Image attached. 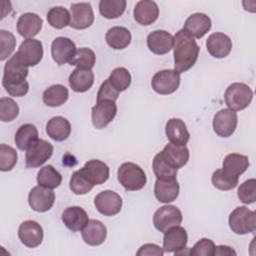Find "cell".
I'll return each mask as SVG.
<instances>
[{
  "mask_svg": "<svg viewBox=\"0 0 256 256\" xmlns=\"http://www.w3.org/2000/svg\"><path fill=\"white\" fill-rule=\"evenodd\" d=\"M28 67L18 52L8 59L4 66L2 85L9 95L22 97L28 93L29 84L25 80L29 72Z\"/></svg>",
  "mask_w": 256,
  "mask_h": 256,
  "instance_id": "obj_1",
  "label": "cell"
},
{
  "mask_svg": "<svg viewBox=\"0 0 256 256\" xmlns=\"http://www.w3.org/2000/svg\"><path fill=\"white\" fill-rule=\"evenodd\" d=\"M173 37L174 70L178 73H183L192 68L196 63L200 47L196 43L195 39L183 29L176 32Z\"/></svg>",
  "mask_w": 256,
  "mask_h": 256,
  "instance_id": "obj_2",
  "label": "cell"
},
{
  "mask_svg": "<svg viewBox=\"0 0 256 256\" xmlns=\"http://www.w3.org/2000/svg\"><path fill=\"white\" fill-rule=\"evenodd\" d=\"M117 179L128 191L140 190L147 182L144 170L133 162H125L120 165L117 171Z\"/></svg>",
  "mask_w": 256,
  "mask_h": 256,
  "instance_id": "obj_3",
  "label": "cell"
},
{
  "mask_svg": "<svg viewBox=\"0 0 256 256\" xmlns=\"http://www.w3.org/2000/svg\"><path fill=\"white\" fill-rule=\"evenodd\" d=\"M253 98V91L245 83H232L224 93L225 103L233 111H241L249 106Z\"/></svg>",
  "mask_w": 256,
  "mask_h": 256,
  "instance_id": "obj_4",
  "label": "cell"
},
{
  "mask_svg": "<svg viewBox=\"0 0 256 256\" xmlns=\"http://www.w3.org/2000/svg\"><path fill=\"white\" fill-rule=\"evenodd\" d=\"M229 227L235 234L244 235L256 230V213L245 206L236 207L229 215Z\"/></svg>",
  "mask_w": 256,
  "mask_h": 256,
  "instance_id": "obj_5",
  "label": "cell"
},
{
  "mask_svg": "<svg viewBox=\"0 0 256 256\" xmlns=\"http://www.w3.org/2000/svg\"><path fill=\"white\" fill-rule=\"evenodd\" d=\"M180 80V73L174 69H165L155 73L151 81V86L156 93L169 95L179 88Z\"/></svg>",
  "mask_w": 256,
  "mask_h": 256,
  "instance_id": "obj_6",
  "label": "cell"
},
{
  "mask_svg": "<svg viewBox=\"0 0 256 256\" xmlns=\"http://www.w3.org/2000/svg\"><path fill=\"white\" fill-rule=\"evenodd\" d=\"M182 219V213L179 208L174 205H164L155 211L153 224L158 231L165 233L170 228L180 225Z\"/></svg>",
  "mask_w": 256,
  "mask_h": 256,
  "instance_id": "obj_7",
  "label": "cell"
},
{
  "mask_svg": "<svg viewBox=\"0 0 256 256\" xmlns=\"http://www.w3.org/2000/svg\"><path fill=\"white\" fill-rule=\"evenodd\" d=\"M53 154V146L44 139H38L25 153L27 168H36L43 165Z\"/></svg>",
  "mask_w": 256,
  "mask_h": 256,
  "instance_id": "obj_8",
  "label": "cell"
},
{
  "mask_svg": "<svg viewBox=\"0 0 256 256\" xmlns=\"http://www.w3.org/2000/svg\"><path fill=\"white\" fill-rule=\"evenodd\" d=\"M94 205L102 215L114 216L121 211L122 198L112 190H104L95 196Z\"/></svg>",
  "mask_w": 256,
  "mask_h": 256,
  "instance_id": "obj_9",
  "label": "cell"
},
{
  "mask_svg": "<svg viewBox=\"0 0 256 256\" xmlns=\"http://www.w3.org/2000/svg\"><path fill=\"white\" fill-rule=\"evenodd\" d=\"M94 22V13L90 3L80 2L73 3L70 7V24L69 26L83 30L90 27Z\"/></svg>",
  "mask_w": 256,
  "mask_h": 256,
  "instance_id": "obj_10",
  "label": "cell"
},
{
  "mask_svg": "<svg viewBox=\"0 0 256 256\" xmlns=\"http://www.w3.org/2000/svg\"><path fill=\"white\" fill-rule=\"evenodd\" d=\"M238 117L236 111L231 109L219 110L213 118V130L220 137H229L236 130Z\"/></svg>",
  "mask_w": 256,
  "mask_h": 256,
  "instance_id": "obj_11",
  "label": "cell"
},
{
  "mask_svg": "<svg viewBox=\"0 0 256 256\" xmlns=\"http://www.w3.org/2000/svg\"><path fill=\"white\" fill-rule=\"evenodd\" d=\"M117 114V106L114 101L101 100L97 101L92 107V123L96 129L105 128L110 124Z\"/></svg>",
  "mask_w": 256,
  "mask_h": 256,
  "instance_id": "obj_12",
  "label": "cell"
},
{
  "mask_svg": "<svg viewBox=\"0 0 256 256\" xmlns=\"http://www.w3.org/2000/svg\"><path fill=\"white\" fill-rule=\"evenodd\" d=\"M55 202V193L52 189L35 186L33 187L28 195V203L32 210L36 212H46L50 210Z\"/></svg>",
  "mask_w": 256,
  "mask_h": 256,
  "instance_id": "obj_13",
  "label": "cell"
},
{
  "mask_svg": "<svg viewBox=\"0 0 256 256\" xmlns=\"http://www.w3.org/2000/svg\"><path fill=\"white\" fill-rule=\"evenodd\" d=\"M18 237L25 246L35 248L42 243L43 229L38 222L26 220L22 222L18 228Z\"/></svg>",
  "mask_w": 256,
  "mask_h": 256,
  "instance_id": "obj_14",
  "label": "cell"
},
{
  "mask_svg": "<svg viewBox=\"0 0 256 256\" xmlns=\"http://www.w3.org/2000/svg\"><path fill=\"white\" fill-rule=\"evenodd\" d=\"M75 43L67 37H57L51 44V55L58 65L69 63L76 53Z\"/></svg>",
  "mask_w": 256,
  "mask_h": 256,
  "instance_id": "obj_15",
  "label": "cell"
},
{
  "mask_svg": "<svg viewBox=\"0 0 256 256\" xmlns=\"http://www.w3.org/2000/svg\"><path fill=\"white\" fill-rule=\"evenodd\" d=\"M80 172L94 186L105 183L109 178V167L106 163L98 159H92L85 163Z\"/></svg>",
  "mask_w": 256,
  "mask_h": 256,
  "instance_id": "obj_16",
  "label": "cell"
},
{
  "mask_svg": "<svg viewBox=\"0 0 256 256\" xmlns=\"http://www.w3.org/2000/svg\"><path fill=\"white\" fill-rule=\"evenodd\" d=\"M206 48L211 56L215 58H225L231 52L232 40L224 33L215 32L207 38Z\"/></svg>",
  "mask_w": 256,
  "mask_h": 256,
  "instance_id": "obj_17",
  "label": "cell"
},
{
  "mask_svg": "<svg viewBox=\"0 0 256 256\" xmlns=\"http://www.w3.org/2000/svg\"><path fill=\"white\" fill-rule=\"evenodd\" d=\"M174 37L165 30H155L147 36V46L156 55L167 54L172 48Z\"/></svg>",
  "mask_w": 256,
  "mask_h": 256,
  "instance_id": "obj_18",
  "label": "cell"
},
{
  "mask_svg": "<svg viewBox=\"0 0 256 256\" xmlns=\"http://www.w3.org/2000/svg\"><path fill=\"white\" fill-rule=\"evenodd\" d=\"M211 19L204 13L191 14L185 21L183 30L193 38H202L211 29Z\"/></svg>",
  "mask_w": 256,
  "mask_h": 256,
  "instance_id": "obj_19",
  "label": "cell"
},
{
  "mask_svg": "<svg viewBox=\"0 0 256 256\" xmlns=\"http://www.w3.org/2000/svg\"><path fill=\"white\" fill-rule=\"evenodd\" d=\"M188 235L186 230L180 225L174 226L164 233L163 250L164 252L174 253L186 247Z\"/></svg>",
  "mask_w": 256,
  "mask_h": 256,
  "instance_id": "obj_20",
  "label": "cell"
},
{
  "mask_svg": "<svg viewBox=\"0 0 256 256\" xmlns=\"http://www.w3.org/2000/svg\"><path fill=\"white\" fill-rule=\"evenodd\" d=\"M134 19L140 25L148 26L153 24L159 16V8L156 2L141 0L136 3L133 11Z\"/></svg>",
  "mask_w": 256,
  "mask_h": 256,
  "instance_id": "obj_21",
  "label": "cell"
},
{
  "mask_svg": "<svg viewBox=\"0 0 256 256\" xmlns=\"http://www.w3.org/2000/svg\"><path fill=\"white\" fill-rule=\"evenodd\" d=\"M17 52L28 66H35L43 58V45L39 40L26 39L20 44Z\"/></svg>",
  "mask_w": 256,
  "mask_h": 256,
  "instance_id": "obj_22",
  "label": "cell"
},
{
  "mask_svg": "<svg viewBox=\"0 0 256 256\" xmlns=\"http://www.w3.org/2000/svg\"><path fill=\"white\" fill-rule=\"evenodd\" d=\"M160 153L165 161L177 170L187 164L190 156L186 145H175L172 143L167 144Z\"/></svg>",
  "mask_w": 256,
  "mask_h": 256,
  "instance_id": "obj_23",
  "label": "cell"
},
{
  "mask_svg": "<svg viewBox=\"0 0 256 256\" xmlns=\"http://www.w3.org/2000/svg\"><path fill=\"white\" fill-rule=\"evenodd\" d=\"M43 20L35 13H24L17 21V32L20 36L26 39H32L42 28Z\"/></svg>",
  "mask_w": 256,
  "mask_h": 256,
  "instance_id": "obj_24",
  "label": "cell"
},
{
  "mask_svg": "<svg viewBox=\"0 0 256 256\" xmlns=\"http://www.w3.org/2000/svg\"><path fill=\"white\" fill-rule=\"evenodd\" d=\"M84 242L90 246L101 245L107 237V228L99 220L91 219L81 230Z\"/></svg>",
  "mask_w": 256,
  "mask_h": 256,
  "instance_id": "obj_25",
  "label": "cell"
},
{
  "mask_svg": "<svg viewBox=\"0 0 256 256\" xmlns=\"http://www.w3.org/2000/svg\"><path fill=\"white\" fill-rule=\"evenodd\" d=\"M64 225L72 232L81 231L89 221L86 211L80 206L67 207L61 216Z\"/></svg>",
  "mask_w": 256,
  "mask_h": 256,
  "instance_id": "obj_26",
  "label": "cell"
},
{
  "mask_svg": "<svg viewBox=\"0 0 256 256\" xmlns=\"http://www.w3.org/2000/svg\"><path fill=\"white\" fill-rule=\"evenodd\" d=\"M179 184L176 178L173 179H157L154 184V195L159 202L169 203L179 195Z\"/></svg>",
  "mask_w": 256,
  "mask_h": 256,
  "instance_id": "obj_27",
  "label": "cell"
},
{
  "mask_svg": "<svg viewBox=\"0 0 256 256\" xmlns=\"http://www.w3.org/2000/svg\"><path fill=\"white\" fill-rule=\"evenodd\" d=\"M165 133L169 142L175 145H186L190 139L186 124L179 118H171L167 121Z\"/></svg>",
  "mask_w": 256,
  "mask_h": 256,
  "instance_id": "obj_28",
  "label": "cell"
},
{
  "mask_svg": "<svg viewBox=\"0 0 256 256\" xmlns=\"http://www.w3.org/2000/svg\"><path fill=\"white\" fill-rule=\"evenodd\" d=\"M249 167V158L246 155L231 153L228 154L223 160L222 171L233 178H239Z\"/></svg>",
  "mask_w": 256,
  "mask_h": 256,
  "instance_id": "obj_29",
  "label": "cell"
},
{
  "mask_svg": "<svg viewBox=\"0 0 256 256\" xmlns=\"http://www.w3.org/2000/svg\"><path fill=\"white\" fill-rule=\"evenodd\" d=\"M94 83V73L92 70L76 68L69 75V85L71 89L78 93L88 91Z\"/></svg>",
  "mask_w": 256,
  "mask_h": 256,
  "instance_id": "obj_30",
  "label": "cell"
},
{
  "mask_svg": "<svg viewBox=\"0 0 256 256\" xmlns=\"http://www.w3.org/2000/svg\"><path fill=\"white\" fill-rule=\"evenodd\" d=\"M46 132L51 139L55 141H64L70 136L71 124L66 118L55 116L47 122Z\"/></svg>",
  "mask_w": 256,
  "mask_h": 256,
  "instance_id": "obj_31",
  "label": "cell"
},
{
  "mask_svg": "<svg viewBox=\"0 0 256 256\" xmlns=\"http://www.w3.org/2000/svg\"><path fill=\"white\" fill-rule=\"evenodd\" d=\"M131 38L132 36L130 31L127 28L121 26H114L110 28L105 35L107 44L116 50H121L128 47L131 42Z\"/></svg>",
  "mask_w": 256,
  "mask_h": 256,
  "instance_id": "obj_32",
  "label": "cell"
},
{
  "mask_svg": "<svg viewBox=\"0 0 256 256\" xmlns=\"http://www.w3.org/2000/svg\"><path fill=\"white\" fill-rule=\"evenodd\" d=\"M38 140V130L30 123L21 125L15 133V144L18 149L26 151Z\"/></svg>",
  "mask_w": 256,
  "mask_h": 256,
  "instance_id": "obj_33",
  "label": "cell"
},
{
  "mask_svg": "<svg viewBox=\"0 0 256 256\" xmlns=\"http://www.w3.org/2000/svg\"><path fill=\"white\" fill-rule=\"evenodd\" d=\"M69 97L68 89L61 84H55L48 87L42 95L43 102L49 107L62 106Z\"/></svg>",
  "mask_w": 256,
  "mask_h": 256,
  "instance_id": "obj_34",
  "label": "cell"
},
{
  "mask_svg": "<svg viewBox=\"0 0 256 256\" xmlns=\"http://www.w3.org/2000/svg\"><path fill=\"white\" fill-rule=\"evenodd\" d=\"M62 182L61 174L52 166L46 165L42 167L37 173V183L40 186L55 189Z\"/></svg>",
  "mask_w": 256,
  "mask_h": 256,
  "instance_id": "obj_35",
  "label": "cell"
},
{
  "mask_svg": "<svg viewBox=\"0 0 256 256\" xmlns=\"http://www.w3.org/2000/svg\"><path fill=\"white\" fill-rule=\"evenodd\" d=\"M125 0H101L99 2V12L107 19H115L120 17L126 8Z\"/></svg>",
  "mask_w": 256,
  "mask_h": 256,
  "instance_id": "obj_36",
  "label": "cell"
},
{
  "mask_svg": "<svg viewBox=\"0 0 256 256\" xmlns=\"http://www.w3.org/2000/svg\"><path fill=\"white\" fill-rule=\"evenodd\" d=\"M47 21L51 27L62 29L70 24V13L62 6L52 7L47 13Z\"/></svg>",
  "mask_w": 256,
  "mask_h": 256,
  "instance_id": "obj_37",
  "label": "cell"
},
{
  "mask_svg": "<svg viewBox=\"0 0 256 256\" xmlns=\"http://www.w3.org/2000/svg\"><path fill=\"white\" fill-rule=\"evenodd\" d=\"M96 62V56L93 50L82 47L76 50V53L72 60L69 62L70 65H75L77 68L91 70Z\"/></svg>",
  "mask_w": 256,
  "mask_h": 256,
  "instance_id": "obj_38",
  "label": "cell"
},
{
  "mask_svg": "<svg viewBox=\"0 0 256 256\" xmlns=\"http://www.w3.org/2000/svg\"><path fill=\"white\" fill-rule=\"evenodd\" d=\"M153 172L157 179H173L176 178L177 169L169 165L162 157L161 153H157L152 163Z\"/></svg>",
  "mask_w": 256,
  "mask_h": 256,
  "instance_id": "obj_39",
  "label": "cell"
},
{
  "mask_svg": "<svg viewBox=\"0 0 256 256\" xmlns=\"http://www.w3.org/2000/svg\"><path fill=\"white\" fill-rule=\"evenodd\" d=\"M108 80L110 84L120 93L125 91L130 86L131 75L126 68L117 67L111 72Z\"/></svg>",
  "mask_w": 256,
  "mask_h": 256,
  "instance_id": "obj_40",
  "label": "cell"
},
{
  "mask_svg": "<svg viewBox=\"0 0 256 256\" xmlns=\"http://www.w3.org/2000/svg\"><path fill=\"white\" fill-rule=\"evenodd\" d=\"M69 187L74 194L84 195L90 192L94 185L87 180V178L80 172V170H77L73 172L70 178Z\"/></svg>",
  "mask_w": 256,
  "mask_h": 256,
  "instance_id": "obj_41",
  "label": "cell"
},
{
  "mask_svg": "<svg viewBox=\"0 0 256 256\" xmlns=\"http://www.w3.org/2000/svg\"><path fill=\"white\" fill-rule=\"evenodd\" d=\"M18 155L16 150L6 144L0 145V170L2 172L11 171L17 163Z\"/></svg>",
  "mask_w": 256,
  "mask_h": 256,
  "instance_id": "obj_42",
  "label": "cell"
},
{
  "mask_svg": "<svg viewBox=\"0 0 256 256\" xmlns=\"http://www.w3.org/2000/svg\"><path fill=\"white\" fill-rule=\"evenodd\" d=\"M19 114L18 104L9 97L0 99V120L2 122L13 121Z\"/></svg>",
  "mask_w": 256,
  "mask_h": 256,
  "instance_id": "obj_43",
  "label": "cell"
},
{
  "mask_svg": "<svg viewBox=\"0 0 256 256\" xmlns=\"http://www.w3.org/2000/svg\"><path fill=\"white\" fill-rule=\"evenodd\" d=\"M211 180L213 186L222 191L232 190L238 185V178H233L226 175L222 169H217L214 171Z\"/></svg>",
  "mask_w": 256,
  "mask_h": 256,
  "instance_id": "obj_44",
  "label": "cell"
},
{
  "mask_svg": "<svg viewBox=\"0 0 256 256\" xmlns=\"http://www.w3.org/2000/svg\"><path fill=\"white\" fill-rule=\"evenodd\" d=\"M16 46V39L14 35L7 30H0V60L4 61L11 56Z\"/></svg>",
  "mask_w": 256,
  "mask_h": 256,
  "instance_id": "obj_45",
  "label": "cell"
},
{
  "mask_svg": "<svg viewBox=\"0 0 256 256\" xmlns=\"http://www.w3.org/2000/svg\"><path fill=\"white\" fill-rule=\"evenodd\" d=\"M238 198L244 204H252L256 201V180L254 178L243 182L238 188Z\"/></svg>",
  "mask_w": 256,
  "mask_h": 256,
  "instance_id": "obj_46",
  "label": "cell"
},
{
  "mask_svg": "<svg viewBox=\"0 0 256 256\" xmlns=\"http://www.w3.org/2000/svg\"><path fill=\"white\" fill-rule=\"evenodd\" d=\"M215 244L209 238H202L190 249L191 256H213Z\"/></svg>",
  "mask_w": 256,
  "mask_h": 256,
  "instance_id": "obj_47",
  "label": "cell"
},
{
  "mask_svg": "<svg viewBox=\"0 0 256 256\" xmlns=\"http://www.w3.org/2000/svg\"><path fill=\"white\" fill-rule=\"evenodd\" d=\"M119 97V92L110 84L109 80L106 79L100 86L97 93V101L101 100H110L116 101Z\"/></svg>",
  "mask_w": 256,
  "mask_h": 256,
  "instance_id": "obj_48",
  "label": "cell"
},
{
  "mask_svg": "<svg viewBox=\"0 0 256 256\" xmlns=\"http://www.w3.org/2000/svg\"><path fill=\"white\" fill-rule=\"evenodd\" d=\"M138 256H145V255H155V256H163L164 254V250L162 248H160L158 245L156 244H152V243H148V244H144L142 245L139 250L136 253Z\"/></svg>",
  "mask_w": 256,
  "mask_h": 256,
  "instance_id": "obj_49",
  "label": "cell"
},
{
  "mask_svg": "<svg viewBox=\"0 0 256 256\" xmlns=\"http://www.w3.org/2000/svg\"><path fill=\"white\" fill-rule=\"evenodd\" d=\"M214 255H236V251L231 248L230 246H226V245H218L215 246V251H214Z\"/></svg>",
  "mask_w": 256,
  "mask_h": 256,
  "instance_id": "obj_50",
  "label": "cell"
}]
</instances>
